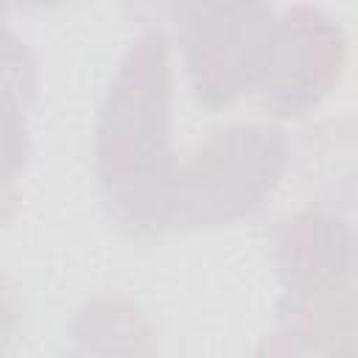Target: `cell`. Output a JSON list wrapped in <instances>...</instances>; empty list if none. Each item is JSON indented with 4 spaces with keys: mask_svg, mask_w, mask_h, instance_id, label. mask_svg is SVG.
I'll return each instance as SVG.
<instances>
[{
    "mask_svg": "<svg viewBox=\"0 0 358 358\" xmlns=\"http://www.w3.org/2000/svg\"><path fill=\"white\" fill-rule=\"evenodd\" d=\"M173 70L159 31H143L123 53L95 129V173L109 218L129 235L168 232L179 162L171 148Z\"/></svg>",
    "mask_w": 358,
    "mask_h": 358,
    "instance_id": "cell-1",
    "label": "cell"
},
{
    "mask_svg": "<svg viewBox=\"0 0 358 358\" xmlns=\"http://www.w3.org/2000/svg\"><path fill=\"white\" fill-rule=\"evenodd\" d=\"M285 165L288 140L277 126L241 123L213 129L179 162L168 229H201L249 218L280 187Z\"/></svg>",
    "mask_w": 358,
    "mask_h": 358,
    "instance_id": "cell-2",
    "label": "cell"
},
{
    "mask_svg": "<svg viewBox=\"0 0 358 358\" xmlns=\"http://www.w3.org/2000/svg\"><path fill=\"white\" fill-rule=\"evenodd\" d=\"M176 36L187 78L204 109L257 92L277 36L280 11L263 3L176 6Z\"/></svg>",
    "mask_w": 358,
    "mask_h": 358,
    "instance_id": "cell-3",
    "label": "cell"
},
{
    "mask_svg": "<svg viewBox=\"0 0 358 358\" xmlns=\"http://www.w3.org/2000/svg\"><path fill=\"white\" fill-rule=\"evenodd\" d=\"M347 62V34L316 6H291L277 17L274 50L257 87L260 106L277 117L310 112L336 87Z\"/></svg>",
    "mask_w": 358,
    "mask_h": 358,
    "instance_id": "cell-4",
    "label": "cell"
},
{
    "mask_svg": "<svg viewBox=\"0 0 358 358\" xmlns=\"http://www.w3.org/2000/svg\"><path fill=\"white\" fill-rule=\"evenodd\" d=\"M271 260L282 285L280 302L341 299L355 288L358 232L327 210H302L271 229Z\"/></svg>",
    "mask_w": 358,
    "mask_h": 358,
    "instance_id": "cell-5",
    "label": "cell"
},
{
    "mask_svg": "<svg viewBox=\"0 0 358 358\" xmlns=\"http://www.w3.org/2000/svg\"><path fill=\"white\" fill-rule=\"evenodd\" d=\"M285 171L313 210L358 207V117L327 120L288 143Z\"/></svg>",
    "mask_w": 358,
    "mask_h": 358,
    "instance_id": "cell-6",
    "label": "cell"
},
{
    "mask_svg": "<svg viewBox=\"0 0 358 358\" xmlns=\"http://www.w3.org/2000/svg\"><path fill=\"white\" fill-rule=\"evenodd\" d=\"M62 358H159L157 336L126 296H95L70 322Z\"/></svg>",
    "mask_w": 358,
    "mask_h": 358,
    "instance_id": "cell-7",
    "label": "cell"
},
{
    "mask_svg": "<svg viewBox=\"0 0 358 358\" xmlns=\"http://www.w3.org/2000/svg\"><path fill=\"white\" fill-rule=\"evenodd\" d=\"M347 296L305 305L280 302L277 330L263 338L255 358H352L344 327Z\"/></svg>",
    "mask_w": 358,
    "mask_h": 358,
    "instance_id": "cell-8",
    "label": "cell"
},
{
    "mask_svg": "<svg viewBox=\"0 0 358 358\" xmlns=\"http://www.w3.org/2000/svg\"><path fill=\"white\" fill-rule=\"evenodd\" d=\"M344 327H347L352 358H358V285L350 291V296L344 302Z\"/></svg>",
    "mask_w": 358,
    "mask_h": 358,
    "instance_id": "cell-9",
    "label": "cell"
}]
</instances>
